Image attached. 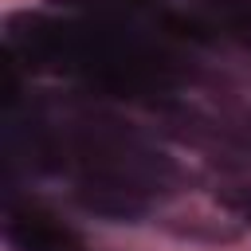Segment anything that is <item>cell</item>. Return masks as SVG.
Listing matches in <instances>:
<instances>
[{"label":"cell","mask_w":251,"mask_h":251,"mask_svg":"<svg viewBox=\"0 0 251 251\" xmlns=\"http://www.w3.org/2000/svg\"><path fill=\"white\" fill-rule=\"evenodd\" d=\"M208 24L251 51V0H200Z\"/></svg>","instance_id":"277c9868"},{"label":"cell","mask_w":251,"mask_h":251,"mask_svg":"<svg viewBox=\"0 0 251 251\" xmlns=\"http://www.w3.org/2000/svg\"><path fill=\"white\" fill-rule=\"evenodd\" d=\"M212 204H220L227 216H235L243 227H251V180L235 173H220L212 180Z\"/></svg>","instance_id":"5b68a950"},{"label":"cell","mask_w":251,"mask_h":251,"mask_svg":"<svg viewBox=\"0 0 251 251\" xmlns=\"http://www.w3.org/2000/svg\"><path fill=\"white\" fill-rule=\"evenodd\" d=\"M71 251H90V247H86V243H82V247H71Z\"/></svg>","instance_id":"8992f818"},{"label":"cell","mask_w":251,"mask_h":251,"mask_svg":"<svg viewBox=\"0 0 251 251\" xmlns=\"http://www.w3.org/2000/svg\"><path fill=\"white\" fill-rule=\"evenodd\" d=\"M153 224L176 239H188V243H212V247H224V243H239L247 235V227L227 216L220 204L216 208H204V204H192V208H173V212H157Z\"/></svg>","instance_id":"3957f363"},{"label":"cell","mask_w":251,"mask_h":251,"mask_svg":"<svg viewBox=\"0 0 251 251\" xmlns=\"http://www.w3.org/2000/svg\"><path fill=\"white\" fill-rule=\"evenodd\" d=\"M0 231H4L8 251H71V247H82L86 243L51 208H43L35 200H16V196L4 200Z\"/></svg>","instance_id":"6da1fadb"},{"label":"cell","mask_w":251,"mask_h":251,"mask_svg":"<svg viewBox=\"0 0 251 251\" xmlns=\"http://www.w3.org/2000/svg\"><path fill=\"white\" fill-rule=\"evenodd\" d=\"M71 200L94 216V220H110V224H137L145 216H153V200L126 188V184H114V180H98V176H75L71 180Z\"/></svg>","instance_id":"7a4b0ae2"}]
</instances>
